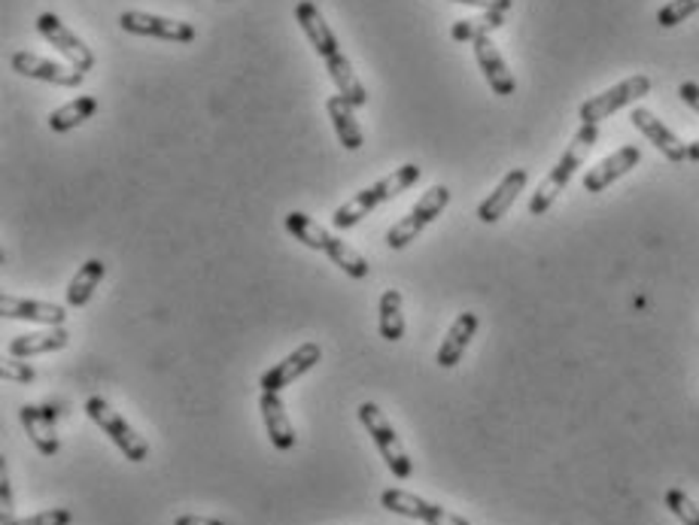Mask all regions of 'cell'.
Wrapping results in <instances>:
<instances>
[{
  "label": "cell",
  "instance_id": "6da1fadb",
  "mask_svg": "<svg viewBox=\"0 0 699 525\" xmlns=\"http://www.w3.org/2000/svg\"><path fill=\"white\" fill-rule=\"evenodd\" d=\"M296 22L304 30V37L311 40L313 52L326 61L328 76L338 86V95H344L353 107H365L369 103V91L359 83V76L353 74V64L341 52L338 37H335V30L328 28V22L320 13V7L313 0H301L296 7Z\"/></svg>",
  "mask_w": 699,
  "mask_h": 525
},
{
  "label": "cell",
  "instance_id": "7a4b0ae2",
  "mask_svg": "<svg viewBox=\"0 0 699 525\" xmlns=\"http://www.w3.org/2000/svg\"><path fill=\"white\" fill-rule=\"evenodd\" d=\"M286 232L292 234L296 240H301L304 247L326 252L328 259H332V264H338L347 277L365 279L369 274H372V264L365 262L357 249L350 247V243H344L341 237H335L332 232H326L320 222H313L311 216H308V213H301V210L286 213Z\"/></svg>",
  "mask_w": 699,
  "mask_h": 525
},
{
  "label": "cell",
  "instance_id": "3957f363",
  "mask_svg": "<svg viewBox=\"0 0 699 525\" xmlns=\"http://www.w3.org/2000/svg\"><path fill=\"white\" fill-rule=\"evenodd\" d=\"M420 176H423V171H420L417 164H402V167H396L392 174L384 176V179H377V183H372L369 189L357 191L350 201H344L335 213H332V222H335V228H341V232H347V228H353V225H359V222L365 220L369 213H374L380 204H387V201H392L396 195H402V191H408L414 183H417Z\"/></svg>",
  "mask_w": 699,
  "mask_h": 525
},
{
  "label": "cell",
  "instance_id": "277c9868",
  "mask_svg": "<svg viewBox=\"0 0 699 525\" xmlns=\"http://www.w3.org/2000/svg\"><path fill=\"white\" fill-rule=\"evenodd\" d=\"M596 140H599V128H596V125H581L578 134L572 137L569 149L560 155V161L553 164L551 174L541 179V186H538V191L533 195V201H529V213H533V216H545V213L551 210L553 201L560 198V191L569 186V179H572L575 171L584 164L587 152L596 147Z\"/></svg>",
  "mask_w": 699,
  "mask_h": 525
},
{
  "label": "cell",
  "instance_id": "5b68a950",
  "mask_svg": "<svg viewBox=\"0 0 699 525\" xmlns=\"http://www.w3.org/2000/svg\"><path fill=\"white\" fill-rule=\"evenodd\" d=\"M359 423L365 425V432L372 435L374 447L380 450L384 455V462L387 467L399 477V480H411V474H414V462H411V455L404 450V443L396 435V428L387 420V413L377 408L374 401H365V404H359Z\"/></svg>",
  "mask_w": 699,
  "mask_h": 525
},
{
  "label": "cell",
  "instance_id": "8992f818",
  "mask_svg": "<svg viewBox=\"0 0 699 525\" xmlns=\"http://www.w3.org/2000/svg\"><path fill=\"white\" fill-rule=\"evenodd\" d=\"M86 413H89L91 423L98 425L107 438L113 440V443H116V447L125 452V459H128V462H135V465L147 462L149 443L143 440V435H137L135 428L125 423V416L110 408L101 395H91L89 401H86Z\"/></svg>",
  "mask_w": 699,
  "mask_h": 525
},
{
  "label": "cell",
  "instance_id": "52a82bcc",
  "mask_svg": "<svg viewBox=\"0 0 699 525\" xmlns=\"http://www.w3.org/2000/svg\"><path fill=\"white\" fill-rule=\"evenodd\" d=\"M450 204V189L447 186H432L417 204L411 207V213L402 216L392 228L387 232V247L389 249H404L411 240H417V234H423V228H429L432 222L438 220Z\"/></svg>",
  "mask_w": 699,
  "mask_h": 525
},
{
  "label": "cell",
  "instance_id": "ba28073f",
  "mask_svg": "<svg viewBox=\"0 0 699 525\" xmlns=\"http://www.w3.org/2000/svg\"><path fill=\"white\" fill-rule=\"evenodd\" d=\"M651 91V76H629L624 83H617V86L606 88L602 95H594L590 101L581 103L578 116L581 125H599L602 118H609L611 113H617L621 107L626 103H636L639 98H645Z\"/></svg>",
  "mask_w": 699,
  "mask_h": 525
},
{
  "label": "cell",
  "instance_id": "9c48e42d",
  "mask_svg": "<svg viewBox=\"0 0 699 525\" xmlns=\"http://www.w3.org/2000/svg\"><path fill=\"white\" fill-rule=\"evenodd\" d=\"M380 504L389 513H399V516H408V520H420V523L426 525H472L465 516L445 511L441 504H432V501L414 496L408 489H387L380 496Z\"/></svg>",
  "mask_w": 699,
  "mask_h": 525
},
{
  "label": "cell",
  "instance_id": "30bf717a",
  "mask_svg": "<svg viewBox=\"0 0 699 525\" xmlns=\"http://www.w3.org/2000/svg\"><path fill=\"white\" fill-rule=\"evenodd\" d=\"M122 30L137 34V37H155V40H171V43H192L198 30L189 22H177V18H164V15H149L128 10L120 15Z\"/></svg>",
  "mask_w": 699,
  "mask_h": 525
},
{
  "label": "cell",
  "instance_id": "8fae6325",
  "mask_svg": "<svg viewBox=\"0 0 699 525\" xmlns=\"http://www.w3.org/2000/svg\"><path fill=\"white\" fill-rule=\"evenodd\" d=\"M37 30L43 34V40L49 46H55L64 59L71 61V67L76 71H83V74H89L91 67H95V55H91V49L79 37H76L74 30L67 28L64 22H61L55 13H43L37 18Z\"/></svg>",
  "mask_w": 699,
  "mask_h": 525
},
{
  "label": "cell",
  "instance_id": "7c38bea8",
  "mask_svg": "<svg viewBox=\"0 0 699 525\" xmlns=\"http://www.w3.org/2000/svg\"><path fill=\"white\" fill-rule=\"evenodd\" d=\"M320 359H323L320 343H301V347L289 352L283 362H277V365L269 367V371L262 374V379H259L262 392H280L286 386H292L298 377H304L311 367L320 365Z\"/></svg>",
  "mask_w": 699,
  "mask_h": 525
},
{
  "label": "cell",
  "instance_id": "4fadbf2b",
  "mask_svg": "<svg viewBox=\"0 0 699 525\" xmlns=\"http://www.w3.org/2000/svg\"><path fill=\"white\" fill-rule=\"evenodd\" d=\"M10 67L15 74L30 76V79H40V83H52L61 88H76L83 86L86 74L76 71V67H64L59 61H49L43 55H34V52H13L10 55Z\"/></svg>",
  "mask_w": 699,
  "mask_h": 525
},
{
  "label": "cell",
  "instance_id": "5bb4252c",
  "mask_svg": "<svg viewBox=\"0 0 699 525\" xmlns=\"http://www.w3.org/2000/svg\"><path fill=\"white\" fill-rule=\"evenodd\" d=\"M475 59L477 67H480V74L487 79V86L492 88V95H499V98H511L514 91H517V79L514 74L508 71L505 59H502V52L496 49L490 37H480L475 40Z\"/></svg>",
  "mask_w": 699,
  "mask_h": 525
},
{
  "label": "cell",
  "instance_id": "9a60e30c",
  "mask_svg": "<svg viewBox=\"0 0 699 525\" xmlns=\"http://www.w3.org/2000/svg\"><path fill=\"white\" fill-rule=\"evenodd\" d=\"M639 161H641L639 147H621L617 152H611L609 159H602L596 167H590V171L584 174V189L590 191V195H596V191H606L614 179H621L624 174H629Z\"/></svg>",
  "mask_w": 699,
  "mask_h": 525
},
{
  "label": "cell",
  "instance_id": "2e32d148",
  "mask_svg": "<svg viewBox=\"0 0 699 525\" xmlns=\"http://www.w3.org/2000/svg\"><path fill=\"white\" fill-rule=\"evenodd\" d=\"M629 122H633V125H636V128H639V132L654 143L657 152H663L672 164H682V161H687L685 143H682V140H678V137H675V134H672L670 128H666V125L651 113V110L636 107V110L629 113Z\"/></svg>",
  "mask_w": 699,
  "mask_h": 525
},
{
  "label": "cell",
  "instance_id": "e0dca14e",
  "mask_svg": "<svg viewBox=\"0 0 699 525\" xmlns=\"http://www.w3.org/2000/svg\"><path fill=\"white\" fill-rule=\"evenodd\" d=\"M55 416L59 413L52 408H46V404H25V408L18 410V420L25 425L30 443L43 452V455H55L61 447L59 435H55Z\"/></svg>",
  "mask_w": 699,
  "mask_h": 525
},
{
  "label": "cell",
  "instance_id": "ac0fdd59",
  "mask_svg": "<svg viewBox=\"0 0 699 525\" xmlns=\"http://www.w3.org/2000/svg\"><path fill=\"white\" fill-rule=\"evenodd\" d=\"M526 179H529V174H526L523 167H514V171H508L505 179H502V183L496 186V191H490V198H487L484 204L477 207V220L487 222V225H492V222L502 220L508 210L514 207V201H517V195H521V191L526 189Z\"/></svg>",
  "mask_w": 699,
  "mask_h": 525
},
{
  "label": "cell",
  "instance_id": "d6986e66",
  "mask_svg": "<svg viewBox=\"0 0 699 525\" xmlns=\"http://www.w3.org/2000/svg\"><path fill=\"white\" fill-rule=\"evenodd\" d=\"M0 313H3V320H28L40 322V325H64V320H67V310L61 304L30 301V298H18V295H3Z\"/></svg>",
  "mask_w": 699,
  "mask_h": 525
},
{
  "label": "cell",
  "instance_id": "ffe728a7",
  "mask_svg": "<svg viewBox=\"0 0 699 525\" xmlns=\"http://www.w3.org/2000/svg\"><path fill=\"white\" fill-rule=\"evenodd\" d=\"M477 325H480L477 313H469V310H465V313H460V316L453 320V325L447 328V337L441 340V347H438V355H435L438 367L460 365V359L465 355V350H469L472 337H475Z\"/></svg>",
  "mask_w": 699,
  "mask_h": 525
},
{
  "label": "cell",
  "instance_id": "44dd1931",
  "mask_svg": "<svg viewBox=\"0 0 699 525\" xmlns=\"http://www.w3.org/2000/svg\"><path fill=\"white\" fill-rule=\"evenodd\" d=\"M259 410H262V420H265V432H269L271 443L283 452L292 450L296 447V428H292L289 416H286L280 392H262Z\"/></svg>",
  "mask_w": 699,
  "mask_h": 525
},
{
  "label": "cell",
  "instance_id": "7402d4cb",
  "mask_svg": "<svg viewBox=\"0 0 699 525\" xmlns=\"http://www.w3.org/2000/svg\"><path fill=\"white\" fill-rule=\"evenodd\" d=\"M71 343V335L64 325H49L46 332H30V335L13 337L10 340V355L13 359H34V355H46V352H59Z\"/></svg>",
  "mask_w": 699,
  "mask_h": 525
},
{
  "label": "cell",
  "instance_id": "603a6c76",
  "mask_svg": "<svg viewBox=\"0 0 699 525\" xmlns=\"http://www.w3.org/2000/svg\"><path fill=\"white\" fill-rule=\"evenodd\" d=\"M326 110H328V118H332V128H335V134H338V140H341L344 149H350V152H357V149H362V143H365V134H362V128H359L357 122V107L347 101L344 95H332L326 101Z\"/></svg>",
  "mask_w": 699,
  "mask_h": 525
},
{
  "label": "cell",
  "instance_id": "cb8c5ba5",
  "mask_svg": "<svg viewBox=\"0 0 699 525\" xmlns=\"http://www.w3.org/2000/svg\"><path fill=\"white\" fill-rule=\"evenodd\" d=\"M107 274V264L101 259H89L76 271V277L67 286V307H86L91 301L95 289L101 286V279Z\"/></svg>",
  "mask_w": 699,
  "mask_h": 525
},
{
  "label": "cell",
  "instance_id": "d4e9b609",
  "mask_svg": "<svg viewBox=\"0 0 699 525\" xmlns=\"http://www.w3.org/2000/svg\"><path fill=\"white\" fill-rule=\"evenodd\" d=\"M377 325H380V337L396 343L404 337V316H402V295L399 289H387L380 295V307H377Z\"/></svg>",
  "mask_w": 699,
  "mask_h": 525
},
{
  "label": "cell",
  "instance_id": "484cf974",
  "mask_svg": "<svg viewBox=\"0 0 699 525\" xmlns=\"http://www.w3.org/2000/svg\"><path fill=\"white\" fill-rule=\"evenodd\" d=\"M95 110H98V101H95L91 95H83V98H76V101L59 107V110L49 116V128L55 134L74 132L76 125H83L86 118L95 116Z\"/></svg>",
  "mask_w": 699,
  "mask_h": 525
},
{
  "label": "cell",
  "instance_id": "4316f807",
  "mask_svg": "<svg viewBox=\"0 0 699 525\" xmlns=\"http://www.w3.org/2000/svg\"><path fill=\"white\" fill-rule=\"evenodd\" d=\"M505 25V13H484L475 15V18H462L450 28V37L457 43H475L480 37H490L492 30H499Z\"/></svg>",
  "mask_w": 699,
  "mask_h": 525
},
{
  "label": "cell",
  "instance_id": "83f0119b",
  "mask_svg": "<svg viewBox=\"0 0 699 525\" xmlns=\"http://www.w3.org/2000/svg\"><path fill=\"white\" fill-rule=\"evenodd\" d=\"M694 13H699V0H670V3L657 13V25H660V28H675V25H682V22L690 18Z\"/></svg>",
  "mask_w": 699,
  "mask_h": 525
},
{
  "label": "cell",
  "instance_id": "f1b7e54d",
  "mask_svg": "<svg viewBox=\"0 0 699 525\" xmlns=\"http://www.w3.org/2000/svg\"><path fill=\"white\" fill-rule=\"evenodd\" d=\"M666 508H670L672 516H678L685 525H699V508L682 489H670L666 492Z\"/></svg>",
  "mask_w": 699,
  "mask_h": 525
},
{
  "label": "cell",
  "instance_id": "f546056e",
  "mask_svg": "<svg viewBox=\"0 0 699 525\" xmlns=\"http://www.w3.org/2000/svg\"><path fill=\"white\" fill-rule=\"evenodd\" d=\"M74 523V513L67 508H49V511L34 513V516H25V520H13L7 525H71Z\"/></svg>",
  "mask_w": 699,
  "mask_h": 525
},
{
  "label": "cell",
  "instance_id": "4dcf8cb0",
  "mask_svg": "<svg viewBox=\"0 0 699 525\" xmlns=\"http://www.w3.org/2000/svg\"><path fill=\"white\" fill-rule=\"evenodd\" d=\"M0 374H3V379H10V383H34L37 379L34 367L25 359H13V355L0 365Z\"/></svg>",
  "mask_w": 699,
  "mask_h": 525
},
{
  "label": "cell",
  "instance_id": "1f68e13d",
  "mask_svg": "<svg viewBox=\"0 0 699 525\" xmlns=\"http://www.w3.org/2000/svg\"><path fill=\"white\" fill-rule=\"evenodd\" d=\"M0 496H3V525L13 523L15 501H13V486H10V474H7V467L0 471Z\"/></svg>",
  "mask_w": 699,
  "mask_h": 525
},
{
  "label": "cell",
  "instance_id": "d6a6232c",
  "mask_svg": "<svg viewBox=\"0 0 699 525\" xmlns=\"http://www.w3.org/2000/svg\"><path fill=\"white\" fill-rule=\"evenodd\" d=\"M453 3L477 7V10H484V13H508L514 0H453Z\"/></svg>",
  "mask_w": 699,
  "mask_h": 525
},
{
  "label": "cell",
  "instance_id": "836d02e7",
  "mask_svg": "<svg viewBox=\"0 0 699 525\" xmlns=\"http://www.w3.org/2000/svg\"><path fill=\"white\" fill-rule=\"evenodd\" d=\"M678 95H682V101L694 110V113H699V86L697 83H682V88H678Z\"/></svg>",
  "mask_w": 699,
  "mask_h": 525
},
{
  "label": "cell",
  "instance_id": "e575fe53",
  "mask_svg": "<svg viewBox=\"0 0 699 525\" xmlns=\"http://www.w3.org/2000/svg\"><path fill=\"white\" fill-rule=\"evenodd\" d=\"M174 525H225L220 520H210V516H195V513H186V516H177Z\"/></svg>",
  "mask_w": 699,
  "mask_h": 525
},
{
  "label": "cell",
  "instance_id": "d590c367",
  "mask_svg": "<svg viewBox=\"0 0 699 525\" xmlns=\"http://www.w3.org/2000/svg\"><path fill=\"white\" fill-rule=\"evenodd\" d=\"M687 161H699V140H697V143H690V147H687Z\"/></svg>",
  "mask_w": 699,
  "mask_h": 525
}]
</instances>
